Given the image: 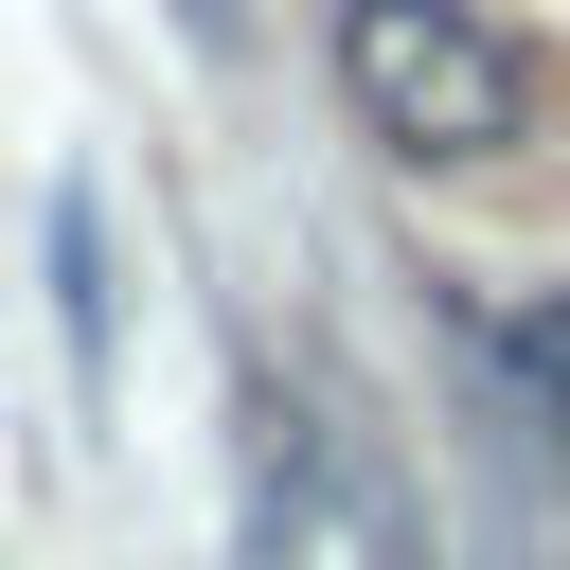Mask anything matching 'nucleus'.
<instances>
[{
    "mask_svg": "<svg viewBox=\"0 0 570 570\" xmlns=\"http://www.w3.org/2000/svg\"><path fill=\"white\" fill-rule=\"evenodd\" d=\"M338 89H356V125H374L392 160H428V178L517 160V125H534V71H517V36H499L481 0H338Z\"/></svg>",
    "mask_w": 570,
    "mask_h": 570,
    "instance_id": "f257e3e1",
    "label": "nucleus"
},
{
    "mask_svg": "<svg viewBox=\"0 0 570 570\" xmlns=\"http://www.w3.org/2000/svg\"><path fill=\"white\" fill-rule=\"evenodd\" d=\"M499 374H517V392H534V428H552V445H570V285H552V303H517V321H499Z\"/></svg>",
    "mask_w": 570,
    "mask_h": 570,
    "instance_id": "f03ea898",
    "label": "nucleus"
}]
</instances>
